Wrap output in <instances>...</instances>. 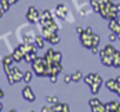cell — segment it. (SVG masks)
<instances>
[{
	"label": "cell",
	"mask_w": 120,
	"mask_h": 112,
	"mask_svg": "<svg viewBox=\"0 0 120 112\" xmlns=\"http://www.w3.org/2000/svg\"><path fill=\"white\" fill-rule=\"evenodd\" d=\"M94 79H95V73H90V74H87V76H85V78H84V81L88 85V86H91L93 83H94Z\"/></svg>",
	"instance_id": "16"
},
{
	"label": "cell",
	"mask_w": 120,
	"mask_h": 112,
	"mask_svg": "<svg viewBox=\"0 0 120 112\" xmlns=\"http://www.w3.org/2000/svg\"><path fill=\"white\" fill-rule=\"evenodd\" d=\"M113 67H120V51H118V52H116V54H115Z\"/></svg>",
	"instance_id": "24"
},
{
	"label": "cell",
	"mask_w": 120,
	"mask_h": 112,
	"mask_svg": "<svg viewBox=\"0 0 120 112\" xmlns=\"http://www.w3.org/2000/svg\"><path fill=\"white\" fill-rule=\"evenodd\" d=\"M55 12H56V13H55L56 17L60 18V19H63V20H67V15L71 14L70 11H68V7H67L65 4L58 5V6L55 7Z\"/></svg>",
	"instance_id": "4"
},
{
	"label": "cell",
	"mask_w": 120,
	"mask_h": 112,
	"mask_svg": "<svg viewBox=\"0 0 120 112\" xmlns=\"http://www.w3.org/2000/svg\"><path fill=\"white\" fill-rule=\"evenodd\" d=\"M12 73H13V77H14L15 83H19V81L24 80V74H25V72H21L17 66L12 67Z\"/></svg>",
	"instance_id": "8"
},
{
	"label": "cell",
	"mask_w": 120,
	"mask_h": 112,
	"mask_svg": "<svg viewBox=\"0 0 120 112\" xmlns=\"http://www.w3.org/2000/svg\"><path fill=\"white\" fill-rule=\"evenodd\" d=\"M84 31H85V30H84V28H82L81 26H78V27L75 28V32H77V33H79V34H81V33H82Z\"/></svg>",
	"instance_id": "30"
},
{
	"label": "cell",
	"mask_w": 120,
	"mask_h": 112,
	"mask_svg": "<svg viewBox=\"0 0 120 112\" xmlns=\"http://www.w3.org/2000/svg\"><path fill=\"white\" fill-rule=\"evenodd\" d=\"M45 38H44V35L41 34V35H35V38H34V42H35V45L39 47V48H44L45 47Z\"/></svg>",
	"instance_id": "13"
},
{
	"label": "cell",
	"mask_w": 120,
	"mask_h": 112,
	"mask_svg": "<svg viewBox=\"0 0 120 112\" xmlns=\"http://www.w3.org/2000/svg\"><path fill=\"white\" fill-rule=\"evenodd\" d=\"M61 59H63V54H61V52L54 51V55H53V60H54V63H61Z\"/></svg>",
	"instance_id": "20"
},
{
	"label": "cell",
	"mask_w": 120,
	"mask_h": 112,
	"mask_svg": "<svg viewBox=\"0 0 120 112\" xmlns=\"http://www.w3.org/2000/svg\"><path fill=\"white\" fill-rule=\"evenodd\" d=\"M4 94H5V93H4V91L1 90V97H0V98H4Z\"/></svg>",
	"instance_id": "35"
},
{
	"label": "cell",
	"mask_w": 120,
	"mask_h": 112,
	"mask_svg": "<svg viewBox=\"0 0 120 112\" xmlns=\"http://www.w3.org/2000/svg\"><path fill=\"white\" fill-rule=\"evenodd\" d=\"M91 51H92V53H93V54L99 53V48H98V46H93V47L91 48Z\"/></svg>",
	"instance_id": "29"
},
{
	"label": "cell",
	"mask_w": 120,
	"mask_h": 112,
	"mask_svg": "<svg viewBox=\"0 0 120 112\" xmlns=\"http://www.w3.org/2000/svg\"><path fill=\"white\" fill-rule=\"evenodd\" d=\"M12 57H13V59H14V62L15 63H20L21 60H24V58H25V54H24V52L20 50V47L18 46L14 51H13V53H12Z\"/></svg>",
	"instance_id": "7"
},
{
	"label": "cell",
	"mask_w": 120,
	"mask_h": 112,
	"mask_svg": "<svg viewBox=\"0 0 120 112\" xmlns=\"http://www.w3.org/2000/svg\"><path fill=\"white\" fill-rule=\"evenodd\" d=\"M32 70L38 77H49V70H48V64L44 58L38 57L37 59L33 60L32 63Z\"/></svg>",
	"instance_id": "1"
},
{
	"label": "cell",
	"mask_w": 120,
	"mask_h": 112,
	"mask_svg": "<svg viewBox=\"0 0 120 112\" xmlns=\"http://www.w3.org/2000/svg\"><path fill=\"white\" fill-rule=\"evenodd\" d=\"M108 39H109V41H116V39H119V37H118V34L116 33H114V32H112L109 35H108Z\"/></svg>",
	"instance_id": "26"
},
{
	"label": "cell",
	"mask_w": 120,
	"mask_h": 112,
	"mask_svg": "<svg viewBox=\"0 0 120 112\" xmlns=\"http://www.w3.org/2000/svg\"><path fill=\"white\" fill-rule=\"evenodd\" d=\"M100 103H101V101H100L98 98H92V99L88 100V104H90L91 107H93V106H95V105H98V104H100Z\"/></svg>",
	"instance_id": "25"
},
{
	"label": "cell",
	"mask_w": 120,
	"mask_h": 112,
	"mask_svg": "<svg viewBox=\"0 0 120 112\" xmlns=\"http://www.w3.org/2000/svg\"><path fill=\"white\" fill-rule=\"evenodd\" d=\"M104 50H105V53H106L107 55L115 58V54H116V52H118V50H116L115 47H113L112 45H106V46L104 47Z\"/></svg>",
	"instance_id": "11"
},
{
	"label": "cell",
	"mask_w": 120,
	"mask_h": 112,
	"mask_svg": "<svg viewBox=\"0 0 120 112\" xmlns=\"http://www.w3.org/2000/svg\"><path fill=\"white\" fill-rule=\"evenodd\" d=\"M101 85H102V83H100V81H94V83L90 86V87H91V92H92L93 94H98L99 91H100Z\"/></svg>",
	"instance_id": "14"
},
{
	"label": "cell",
	"mask_w": 120,
	"mask_h": 112,
	"mask_svg": "<svg viewBox=\"0 0 120 112\" xmlns=\"http://www.w3.org/2000/svg\"><path fill=\"white\" fill-rule=\"evenodd\" d=\"M106 111L107 112H120V103L114 100V101H109L106 103Z\"/></svg>",
	"instance_id": "6"
},
{
	"label": "cell",
	"mask_w": 120,
	"mask_h": 112,
	"mask_svg": "<svg viewBox=\"0 0 120 112\" xmlns=\"http://www.w3.org/2000/svg\"><path fill=\"white\" fill-rule=\"evenodd\" d=\"M37 58H38V52H31V53L25 54V58H24V60H25L26 63L32 64V63H33V60H34V59H37Z\"/></svg>",
	"instance_id": "12"
},
{
	"label": "cell",
	"mask_w": 120,
	"mask_h": 112,
	"mask_svg": "<svg viewBox=\"0 0 120 112\" xmlns=\"http://www.w3.org/2000/svg\"><path fill=\"white\" fill-rule=\"evenodd\" d=\"M64 107H65V104H61V103H56L52 106V110L53 111H63L64 112Z\"/></svg>",
	"instance_id": "23"
},
{
	"label": "cell",
	"mask_w": 120,
	"mask_h": 112,
	"mask_svg": "<svg viewBox=\"0 0 120 112\" xmlns=\"http://www.w3.org/2000/svg\"><path fill=\"white\" fill-rule=\"evenodd\" d=\"M72 76V80L73 81H79V80H81V79H84V76H82V72L81 71H75L73 74H71Z\"/></svg>",
	"instance_id": "19"
},
{
	"label": "cell",
	"mask_w": 120,
	"mask_h": 112,
	"mask_svg": "<svg viewBox=\"0 0 120 112\" xmlns=\"http://www.w3.org/2000/svg\"><path fill=\"white\" fill-rule=\"evenodd\" d=\"M32 78H33V72L32 71H26L25 74H24V81L26 84H28L32 80Z\"/></svg>",
	"instance_id": "21"
},
{
	"label": "cell",
	"mask_w": 120,
	"mask_h": 112,
	"mask_svg": "<svg viewBox=\"0 0 120 112\" xmlns=\"http://www.w3.org/2000/svg\"><path fill=\"white\" fill-rule=\"evenodd\" d=\"M10 6H11V4L8 0H1V15H4L10 10Z\"/></svg>",
	"instance_id": "15"
},
{
	"label": "cell",
	"mask_w": 120,
	"mask_h": 112,
	"mask_svg": "<svg viewBox=\"0 0 120 112\" xmlns=\"http://www.w3.org/2000/svg\"><path fill=\"white\" fill-rule=\"evenodd\" d=\"M85 30H86L87 32H90V33H91V32H93V30H92L91 27H87V28H85Z\"/></svg>",
	"instance_id": "33"
},
{
	"label": "cell",
	"mask_w": 120,
	"mask_h": 112,
	"mask_svg": "<svg viewBox=\"0 0 120 112\" xmlns=\"http://www.w3.org/2000/svg\"><path fill=\"white\" fill-rule=\"evenodd\" d=\"M116 79H113V78H111V79H108V80H106V83H105V86L111 91V92H115V90H116Z\"/></svg>",
	"instance_id": "10"
},
{
	"label": "cell",
	"mask_w": 120,
	"mask_h": 112,
	"mask_svg": "<svg viewBox=\"0 0 120 112\" xmlns=\"http://www.w3.org/2000/svg\"><path fill=\"white\" fill-rule=\"evenodd\" d=\"M64 81H65L66 84H70L71 81H73V80H72V76H71V74H66V76L64 77Z\"/></svg>",
	"instance_id": "27"
},
{
	"label": "cell",
	"mask_w": 120,
	"mask_h": 112,
	"mask_svg": "<svg viewBox=\"0 0 120 112\" xmlns=\"http://www.w3.org/2000/svg\"><path fill=\"white\" fill-rule=\"evenodd\" d=\"M46 100H47V103H49V104H56V103H59V98L56 97V96H47L46 97Z\"/></svg>",
	"instance_id": "22"
},
{
	"label": "cell",
	"mask_w": 120,
	"mask_h": 112,
	"mask_svg": "<svg viewBox=\"0 0 120 112\" xmlns=\"http://www.w3.org/2000/svg\"><path fill=\"white\" fill-rule=\"evenodd\" d=\"M56 78H58V77H55V76H52V77H49V80H51V83H52V84H55V83H56V80H58Z\"/></svg>",
	"instance_id": "31"
},
{
	"label": "cell",
	"mask_w": 120,
	"mask_h": 112,
	"mask_svg": "<svg viewBox=\"0 0 120 112\" xmlns=\"http://www.w3.org/2000/svg\"><path fill=\"white\" fill-rule=\"evenodd\" d=\"M92 33L93 32H87L86 30L80 34V41H81V44H82V46L84 47H86V48H92L93 47V41H92Z\"/></svg>",
	"instance_id": "3"
},
{
	"label": "cell",
	"mask_w": 120,
	"mask_h": 112,
	"mask_svg": "<svg viewBox=\"0 0 120 112\" xmlns=\"http://www.w3.org/2000/svg\"><path fill=\"white\" fill-rule=\"evenodd\" d=\"M116 8H118V12H120V4H116Z\"/></svg>",
	"instance_id": "34"
},
{
	"label": "cell",
	"mask_w": 120,
	"mask_h": 112,
	"mask_svg": "<svg viewBox=\"0 0 120 112\" xmlns=\"http://www.w3.org/2000/svg\"><path fill=\"white\" fill-rule=\"evenodd\" d=\"M22 97L25 98V100H28V101H34L35 100V94H34L32 87L28 84L22 89Z\"/></svg>",
	"instance_id": "5"
},
{
	"label": "cell",
	"mask_w": 120,
	"mask_h": 112,
	"mask_svg": "<svg viewBox=\"0 0 120 112\" xmlns=\"http://www.w3.org/2000/svg\"><path fill=\"white\" fill-rule=\"evenodd\" d=\"M52 111H53L52 107H47V106H44L41 108V112H52Z\"/></svg>",
	"instance_id": "28"
},
{
	"label": "cell",
	"mask_w": 120,
	"mask_h": 112,
	"mask_svg": "<svg viewBox=\"0 0 120 112\" xmlns=\"http://www.w3.org/2000/svg\"><path fill=\"white\" fill-rule=\"evenodd\" d=\"M113 1H115V0H113Z\"/></svg>",
	"instance_id": "36"
},
{
	"label": "cell",
	"mask_w": 120,
	"mask_h": 112,
	"mask_svg": "<svg viewBox=\"0 0 120 112\" xmlns=\"http://www.w3.org/2000/svg\"><path fill=\"white\" fill-rule=\"evenodd\" d=\"M8 1H10V4L12 5V4H15V3H18L19 0H8Z\"/></svg>",
	"instance_id": "32"
},
{
	"label": "cell",
	"mask_w": 120,
	"mask_h": 112,
	"mask_svg": "<svg viewBox=\"0 0 120 112\" xmlns=\"http://www.w3.org/2000/svg\"><path fill=\"white\" fill-rule=\"evenodd\" d=\"M108 28L112 31V32H114V33H120V24L116 21V19H112V20H109V23H108Z\"/></svg>",
	"instance_id": "9"
},
{
	"label": "cell",
	"mask_w": 120,
	"mask_h": 112,
	"mask_svg": "<svg viewBox=\"0 0 120 112\" xmlns=\"http://www.w3.org/2000/svg\"><path fill=\"white\" fill-rule=\"evenodd\" d=\"M40 14H41V13H39L38 10H37L34 6H31V7H28V10H27L26 18H27V20H28L30 24H35V23H39Z\"/></svg>",
	"instance_id": "2"
},
{
	"label": "cell",
	"mask_w": 120,
	"mask_h": 112,
	"mask_svg": "<svg viewBox=\"0 0 120 112\" xmlns=\"http://www.w3.org/2000/svg\"><path fill=\"white\" fill-rule=\"evenodd\" d=\"M91 111H92V112H105V111H106V105L102 104V103H100V104H98V105L91 107Z\"/></svg>",
	"instance_id": "17"
},
{
	"label": "cell",
	"mask_w": 120,
	"mask_h": 112,
	"mask_svg": "<svg viewBox=\"0 0 120 112\" xmlns=\"http://www.w3.org/2000/svg\"><path fill=\"white\" fill-rule=\"evenodd\" d=\"M13 62H14V59H13V57H12V54H11V55H6V57L3 59V67H5V66H11Z\"/></svg>",
	"instance_id": "18"
}]
</instances>
